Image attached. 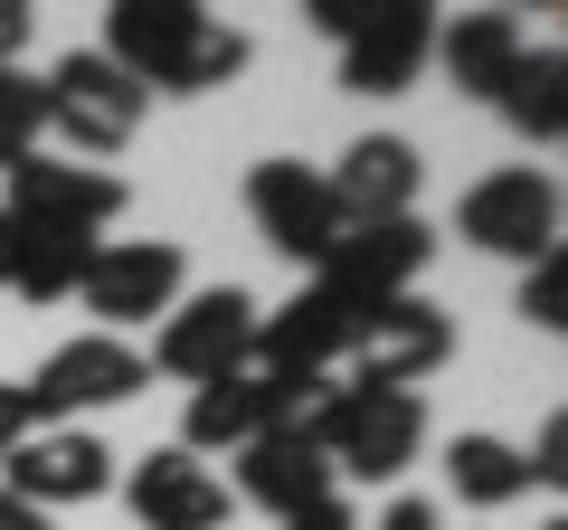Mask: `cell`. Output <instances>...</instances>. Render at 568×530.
Instances as JSON below:
<instances>
[{"label":"cell","mask_w":568,"mask_h":530,"mask_svg":"<svg viewBox=\"0 0 568 530\" xmlns=\"http://www.w3.org/2000/svg\"><path fill=\"white\" fill-rule=\"evenodd\" d=\"M104 58L142 85V95H209V85L246 77V29H219L200 0H114L104 10Z\"/></svg>","instance_id":"1"},{"label":"cell","mask_w":568,"mask_h":530,"mask_svg":"<svg viewBox=\"0 0 568 530\" xmlns=\"http://www.w3.org/2000/svg\"><path fill=\"white\" fill-rule=\"evenodd\" d=\"M323 465L351 473V483H398L426 446V398L417 388H342L323 417Z\"/></svg>","instance_id":"2"},{"label":"cell","mask_w":568,"mask_h":530,"mask_svg":"<svg viewBox=\"0 0 568 530\" xmlns=\"http://www.w3.org/2000/svg\"><path fill=\"white\" fill-rule=\"evenodd\" d=\"M39 85H48V133H67V143L85 152V171H95L104 152L133 143V133H142V104H152L114 58H104V48H67Z\"/></svg>","instance_id":"3"},{"label":"cell","mask_w":568,"mask_h":530,"mask_svg":"<svg viewBox=\"0 0 568 530\" xmlns=\"http://www.w3.org/2000/svg\"><path fill=\"white\" fill-rule=\"evenodd\" d=\"M142 388H152V369H142L133 342L77 332V342H58L39 360V379H20V398H29V427H77L85 408H123V398H142Z\"/></svg>","instance_id":"4"},{"label":"cell","mask_w":568,"mask_h":530,"mask_svg":"<svg viewBox=\"0 0 568 530\" xmlns=\"http://www.w3.org/2000/svg\"><path fill=\"white\" fill-rule=\"evenodd\" d=\"M246 360H256V294L209 285V294H181V304L162 313L152 360H142V369H171V379L209 388V379H237Z\"/></svg>","instance_id":"5"},{"label":"cell","mask_w":568,"mask_h":530,"mask_svg":"<svg viewBox=\"0 0 568 530\" xmlns=\"http://www.w3.org/2000/svg\"><path fill=\"white\" fill-rule=\"evenodd\" d=\"M181 246L171 237H104L95 256H85V275H77V304L95 313V332H133V323H162L171 304H181Z\"/></svg>","instance_id":"6"},{"label":"cell","mask_w":568,"mask_h":530,"mask_svg":"<svg viewBox=\"0 0 568 530\" xmlns=\"http://www.w3.org/2000/svg\"><path fill=\"white\" fill-rule=\"evenodd\" d=\"M426 256H436V227L426 218H369V227H342V246L313 265V285L342 294L351 313H379L398 294H417Z\"/></svg>","instance_id":"7"},{"label":"cell","mask_w":568,"mask_h":530,"mask_svg":"<svg viewBox=\"0 0 568 530\" xmlns=\"http://www.w3.org/2000/svg\"><path fill=\"white\" fill-rule=\"evenodd\" d=\"M455 237L484 246V256H559V181L549 171H493V181L465 190V208H455Z\"/></svg>","instance_id":"8"},{"label":"cell","mask_w":568,"mask_h":530,"mask_svg":"<svg viewBox=\"0 0 568 530\" xmlns=\"http://www.w3.org/2000/svg\"><path fill=\"white\" fill-rule=\"evenodd\" d=\"M246 218H256V237L275 246V256H294V265H323L332 246H342V208H332V181L313 162H256L246 171Z\"/></svg>","instance_id":"9"},{"label":"cell","mask_w":568,"mask_h":530,"mask_svg":"<svg viewBox=\"0 0 568 530\" xmlns=\"http://www.w3.org/2000/svg\"><path fill=\"white\" fill-rule=\"evenodd\" d=\"M0 492L29 502L39 521L58 502H95V492H114V446H104L95 427H29L20 455L0 465Z\"/></svg>","instance_id":"10"},{"label":"cell","mask_w":568,"mask_h":530,"mask_svg":"<svg viewBox=\"0 0 568 530\" xmlns=\"http://www.w3.org/2000/svg\"><path fill=\"white\" fill-rule=\"evenodd\" d=\"M361 323L369 313H351L342 294L304 285L294 304L256 313V369L265 379H332V369L351 360V342H361Z\"/></svg>","instance_id":"11"},{"label":"cell","mask_w":568,"mask_h":530,"mask_svg":"<svg viewBox=\"0 0 568 530\" xmlns=\"http://www.w3.org/2000/svg\"><path fill=\"white\" fill-rule=\"evenodd\" d=\"M0 218L20 227H58V237H104V227L123 218V181L114 171H85V162H10V200H0Z\"/></svg>","instance_id":"12"},{"label":"cell","mask_w":568,"mask_h":530,"mask_svg":"<svg viewBox=\"0 0 568 530\" xmlns=\"http://www.w3.org/2000/svg\"><path fill=\"white\" fill-rule=\"evenodd\" d=\"M446 350H455V323L426 294H398V304H379L361 323V342H351V379L342 388H417L426 369H446Z\"/></svg>","instance_id":"13"},{"label":"cell","mask_w":568,"mask_h":530,"mask_svg":"<svg viewBox=\"0 0 568 530\" xmlns=\"http://www.w3.org/2000/svg\"><path fill=\"white\" fill-rule=\"evenodd\" d=\"M426 58H436V10L426 0H379L361 39H342V85L351 95H407Z\"/></svg>","instance_id":"14"},{"label":"cell","mask_w":568,"mask_h":530,"mask_svg":"<svg viewBox=\"0 0 568 530\" xmlns=\"http://www.w3.org/2000/svg\"><path fill=\"white\" fill-rule=\"evenodd\" d=\"M332 181V208H342V227H369V218H417V143L407 133H361V143L342 152V171H323Z\"/></svg>","instance_id":"15"},{"label":"cell","mask_w":568,"mask_h":530,"mask_svg":"<svg viewBox=\"0 0 568 530\" xmlns=\"http://www.w3.org/2000/svg\"><path fill=\"white\" fill-rule=\"evenodd\" d=\"M123 502H133L142 530H219L227 521V483L200 465V455L181 446H152L133 465V483H123Z\"/></svg>","instance_id":"16"},{"label":"cell","mask_w":568,"mask_h":530,"mask_svg":"<svg viewBox=\"0 0 568 530\" xmlns=\"http://www.w3.org/2000/svg\"><path fill=\"white\" fill-rule=\"evenodd\" d=\"M237 492L256 511H275V521H294V511H313V502H342V473H332L323 446H304V436H256V446L237 455Z\"/></svg>","instance_id":"17"},{"label":"cell","mask_w":568,"mask_h":530,"mask_svg":"<svg viewBox=\"0 0 568 530\" xmlns=\"http://www.w3.org/2000/svg\"><path fill=\"white\" fill-rule=\"evenodd\" d=\"M521 20L511 10H465V20H446L436 29V67L455 77V95H484L493 104V85L511 77V58H521Z\"/></svg>","instance_id":"18"},{"label":"cell","mask_w":568,"mask_h":530,"mask_svg":"<svg viewBox=\"0 0 568 530\" xmlns=\"http://www.w3.org/2000/svg\"><path fill=\"white\" fill-rule=\"evenodd\" d=\"M493 114H503L521 143H559L568 133V48H521L511 77L493 85Z\"/></svg>","instance_id":"19"},{"label":"cell","mask_w":568,"mask_h":530,"mask_svg":"<svg viewBox=\"0 0 568 530\" xmlns=\"http://www.w3.org/2000/svg\"><path fill=\"white\" fill-rule=\"evenodd\" d=\"M265 436V379L237 369V379H209L190 388V417H181V455H246Z\"/></svg>","instance_id":"20"},{"label":"cell","mask_w":568,"mask_h":530,"mask_svg":"<svg viewBox=\"0 0 568 530\" xmlns=\"http://www.w3.org/2000/svg\"><path fill=\"white\" fill-rule=\"evenodd\" d=\"M104 237H58V227H20L10 218V294L20 304H67Z\"/></svg>","instance_id":"21"},{"label":"cell","mask_w":568,"mask_h":530,"mask_svg":"<svg viewBox=\"0 0 568 530\" xmlns=\"http://www.w3.org/2000/svg\"><path fill=\"white\" fill-rule=\"evenodd\" d=\"M446 483H455V502L503 511V502L530 492V465H521V446H503V436H455L446 446Z\"/></svg>","instance_id":"22"},{"label":"cell","mask_w":568,"mask_h":530,"mask_svg":"<svg viewBox=\"0 0 568 530\" xmlns=\"http://www.w3.org/2000/svg\"><path fill=\"white\" fill-rule=\"evenodd\" d=\"M48 143V85L29 67H0V162H29Z\"/></svg>","instance_id":"23"},{"label":"cell","mask_w":568,"mask_h":530,"mask_svg":"<svg viewBox=\"0 0 568 530\" xmlns=\"http://www.w3.org/2000/svg\"><path fill=\"white\" fill-rule=\"evenodd\" d=\"M521 323H530V332H559V323H568V265H559V256H540V265L521 275Z\"/></svg>","instance_id":"24"},{"label":"cell","mask_w":568,"mask_h":530,"mask_svg":"<svg viewBox=\"0 0 568 530\" xmlns=\"http://www.w3.org/2000/svg\"><path fill=\"white\" fill-rule=\"evenodd\" d=\"M369 10H379V0H313V29H323V39H361Z\"/></svg>","instance_id":"25"},{"label":"cell","mask_w":568,"mask_h":530,"mask_svg":"<svg viewBox=\"0 0 568 530\" xmlns=\"http://www.w3.org/2000/svg\"><path fill=\"white\" fill-rule=\"evenodd\" d=\"M20 436H29V398H20L10 379H0V465L20 455Z\"/></svg>","instance_id":"26"},{"label":"cell","mask_w":568,"mask_h":530,"mask_svg":"<svg viewBox=\"0 0 568 530\" xmlns=\"http://www.w3.org/2000/svg\"><path fill=\"white\" fill-rule=\"evenodd\" d=\"M275 530H369L351 502H313V511H294V521H275Z\"/></svg>","instance_id":"27"},{"label":"cell","mask_w":568,"mask_h":530,"mask_svg":"<svg viewBox=\"0 0 568 530\" xmlns=\"http://www.w3.org/2000/svg\"><path fill=\"white\" fill-rule=\"evenodd\" d=\"M29 29H39V20H29L20 0H0V67H20V48H29Z\"/></svg>","instance_id":"28"},{"label":"cell","mask_w":568,"mask_h":530,"mask_svg":"<svg viewBox=\"0 0 568 530\" xmlns=\"http://www.w3.org/2000/svg\"><path fill=\"white\" fill-rule=\"evenodd\" d=\"M379 530H436V502H417V492H398V502L379 511Z\"/></svg>","instance_id":"29"},{"label":"cell","mask_w":568,"mask_h":530,"mask_svg":"<svg viewBox=\"0 0 568 530\" xmlns=\"http://www.w3.org/2000/svg\"><path fill=\"white\" fill-rule=\"evenodd\" d=\"M0 530H48V521H39L29 502H10V492H0Z\"/></svg>","instance_id":"30"},{"label":"cell","mask_w":568,"mask_h":530,"mask_svg":"<svg viewBox=\"0 0 568 530\" xmlns=\"http://www.w3.org/2000/svg\"><path fill=\"white\" fill-rule=\"evenodd\" d=\"M0 285H10V218H0Z\"/></svg>","instance_id":"31"}]
</instances>
